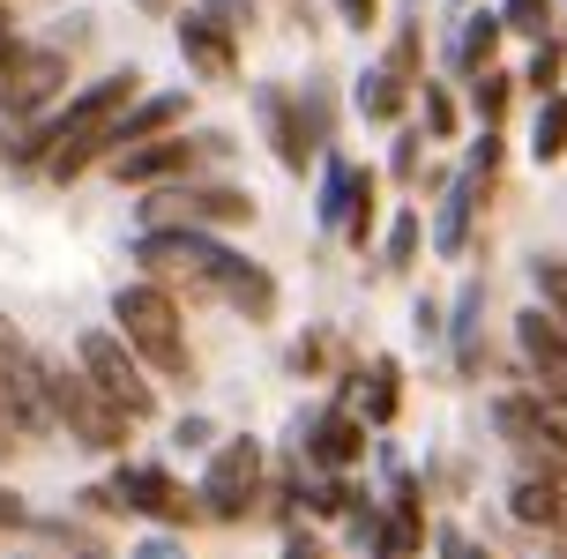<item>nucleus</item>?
Instances as JSON below:
<instances>
[{"label":"nucleus","instance_id":"f257e3e1","mask_svg":"<svg viewBox=\"0 0 567 559\" xmlns=\"http://www.w3.org/2000/svg\"><path fill=\"white\" fill-rule=\"evenodd\" d=\"M142 97V75L135 68H113V75H97V83L83 90V97H68V112H60L53 127H38V149H30V165L45 172V179H83V172H97L105 157H113V135L120 120H127V105Z\"/></svg>","mask_w":567,"mask_h":559},{"label":"nucleus","instance_id":"f03ea898","mask_svg":"<svg viewBox=\"0 0 567 559\" xmlns=\"http://www.w3.org/2000/svg\"><path fill=\"white\" fill-rule=\"evenodd\" d=\"M113 329L120 343L142 359V373L150 381H187L195 373V359H187V343H179V307H172L165 283H120L113 291Z\"/></svg>","mask_w":567,"mask_h":559},{"label":"nucleus","instance_id":"7ed1b4c3","mask_svg":"<svg viewBox=\"0 0 567 559\" xmlns=\"http://www.w3.org/2000/svg\"><path fill=\"white\" fill-rule=\"evenodd\" d=\"M135 261L150 277H172V283H209V291H225L239 277V261L247 253L225 247L217 231H195V224H150L135 239Z\"/></svg>","mask_w":567,"mask_h":559},{"label":"nucleus","instance_id":"20e7f679","mask_svg":"<svg viewBox=\"0 0 567 559\" xmlns=\"http://www.w3.org/2000/svg\"><path fill=\"white\" fill-rule=\"evenodd\" d=\"M493 433L508 441V455H515V470H523V477L567 485V433L545 418V395H538V389L493 395Z\"/></svg>","mask_w":567,"mask_h":559},{"label":"nucleus","instance_id":"39448f33","mask_svg":"<svg viewBox=\"0 0 567 559\" xmlns=\"http://www.w3.org/2000/svg\"><path fill=\"white\" fill-rule=\"evenodd\" d=\"M75 365L90 373V389L113 403L127 425H150L157 418V381L142 373V359L120 343V329H83L75 335Z\"/></svg>","mask_w":567,"mask_h":559},{"label":"nucleus","instance_id":"423d86ee","mask_svg":"<svg viewBox=\"0 0 567 559\" xmlns=\"http://www.w3.org/2000/svg\"><path fill=\"white\" fill-rule=\"evenodd\" d=\"M150 224H195V231L255 224V195L231 179H165V187H142V231Z\"/></svg>","mask_w":567,"mask_h":559},{"label":"nucleus","instance_id":"0eeeda50","mask_svg":"<svg viewBox=\"0 0 567 559\" xmlns=\"http://www.w3.org/2000/svg\"><path fill=\"white\" fill-rule=\"evenodd\" d=\"M261 463H269V447L261 441H217L209 455V470H202V522H247L261 500Z\"/></svg>","mask_w":567,"mask_h":559},{"label":"nucleus","instance_id":"6e6552de","mask_svg":"<svg viewBox=\"0 0 567 559\" xmlns=\"http://www.w3.org/2000/svg\"><path fill=\"white\" fill-rule=\"evenodd\" d=\"M45 389H53V425H68L90 455H120V447H127V433H135V425H127L105 395L90 389L83 365H53V381H45Z\"/></svg>","mask_w":567,"mask_h":559},{"label":"nucleus","instance_id":"1a4fd4ad","mask_svg":"<svg viewBox=\"0 0 567 559\" xmlns=\"http://www.w3.org/2000/svg\"><path fill=\"white\" fill-rule=\"evenodd\" d=\"M53 97H68V45H16L0 60V120L30 127Z\"/></svg>","mask_w":567,"mask_h":559},{"label":"nucleus","instance_id":"9d476101","mask_svg":"<svg viewBox=\"0 0 567 559\" xmlns=\"http://www.w3.org/2000/svg\"><path fill=\"white\" fill-rule=\"evenodd\" d=\"M113 493H120L127 515H150V522H165V530H195L202 522V500L165 470V463H120Z\"/></svg>","mask_w":567,"mask_h":559},{"label":"nucleus","instance_id":"9b49d317","mask_svg":"<svg viewBox=\"0 0 567 559\" xmlns=\"http://www.w3.org/2000/svg\"><path fill=\"white\" fill-rule=\"evenodd\" d=\"M105 172H113L120 187H165V179H195L202 172V142L187 135H157V142H135V149H120V157H105Z\"/></svg>","mask_w":567,"mask_h":559},{"label":"nucleus","instance_id":"f8f14e48","mask_svg":"<svg viewBox=\"0 0 567 559\" xmlns=\"http://www.w3.org/2000/svg\"><path fill=\"white\" fill-rule=\"evenodd\" d=\"M255 120H261V135H269V149H277V165L291 172V179H307L313 135H307V112H299V97H291L284 83H261V90H255Z\"/></svg>","mask_w":567,"mask_h":559},{"label":"nucleus","instance_id":"ddd939ff","mask_svg":"<svg viewBox=\"0 0 567 559\" xmlns=\"http://www.w3.org/2000/svg\"><path fill=\"white\" fill-rule=\"evenodd\" d=\"M515 351L530 359V373H538L553 395H567V321L545 307H523L515 313Z\"/></svg>","mask_w":567,"mask_h":559},{"label":"nucleus","instance_id":"4468645a","mask_svg":"<svg viewBox=\"0 0 567 559\" xmlns=\"http://www.w3.org/2000/svg\"><path fill=\"white\" fill-rule=\"evenodd\" d=\"M299 441H307V455H313V470H351L359 455H367V425L351 418L343 403H329V411H313V425L299 418Z\"/></svg>","mask_w":567,"mask_h":559},{"label":"nucleus","instance_id":"2eb2a0df","mask_svg":"<svg viewBox=\"0 0 567 559\" xmlns=\"http://www.w3.org/2000/svg\"><path fill=\"white\" fill-rule=\"evenodd\" d=\"M179 53L202 83H231L239 75V45H231V23L217 15H179Z\"/></svg>","mask_w":567,"mask_h":559},{"label":"nucleus","instance_id":"dca6fc26","mask_svg":"<svg viewBox=\"0 0 567 559\" xmlns=\"http://www.w3.org/2000/svg\"><path fill=\"white\" fill-rule=\"evenodd\" d=\"M187 112H195L187 90H142L135 105H127V120H120V135H113V157H120V149H135V142L179 135V120H187Z\"/></svg>","mask_w":567,"mask_h":559},{"label":"nucleus","instance_id":"f3484780","mask_svg":"<svg viewBox=\"0 0 567 559\" xmlns=\"http://www.w3.org/2000/svg\"><path fill=\"white\" fill-rule=\"evenodd\" d=\"M343 395H359V425H396V411H403V365L396 359H367V373H351Z\"/></svg>","mask_w":567,"mask_h":559},{"label":"nucleus","instance_id":"a211bd4d","mask_svg":"<svg viewBox=\"0 0 567 559\" xmlns=\"http://www.w3.org/2000/svg\"><path fill=\"white\" fill-rule=\"evenodd\" d=\"M471 217H478V187L455 172V179H441V209H433V253H463L471 247Z\"/></svg>","mask_w":567,"mask_h":559},{"label":"nucleus","instance_id":"6ab92c4d","mask_svg":"<svg viewBox=\"0 0 567 559\" xmlns=\"http://www.w3.org/2000/svg\"><path fill=\"white\" fill-rule=\"evenodd\" d=\"M508 515L523 522V530L567 537V485H545V477H515V493H508Z\"/></svg>","mask_w":567,"mask_h":559},{"label":"nucleus","instance_id":"aec40b11","mask_svg":"<svg viewBox=\"0 0 567 559\" xmlns=\"http://www.w3.org/2000/svg\"><path fill=\"white\" fill-rule=\"evenodd\" d=\"M403 105H411V83H403L389 60H373L367 75H359V112H367L373 127H396L403 120Z\"/></svg>","mask_w":567,"mask_h":559},{"label":"nucleus","instance_id":"412c9836","mask_svg":"<svg viewBox=\"0 0 567 559\" xmlns=\"http://www.w3.org/2000/svg\"><path fill=\"white\" fill-rule=\"evenodd\" d=\"M478 313H485V283H471V291H463V299H455V373H463V381H478L485 373V351H478Z\"/></svg>","mask_w":567,"mask_h":559},{"label":"nucleus","instance_id":"4be33fe9","mask_svg":"<svg viewBox=\"0 0 567 559\" xmlns=\"http://www.w3.org/2000/svg\"><path fill=\"white\" fill-rule=\"evenodd\" d=\"M351 247L367 253V239L381 231V179L373 172H351V201H343V224H337Z\"/></svg>","mask_w":567,"mask_h":559},{"label":"nucleus","instance_id":"5701e85b","mask_svg":"<svg viewBox=\"0 0 567 559\" xmlns=\"http://www.w3.org/2000/svg\"><path fill=\"white\" fill-rule=\"evenodd\" d=\"M225 299L247 313V321H277V277H269L261 261H239V277L225 283Z\"/></svg>","mask_w":567,"mask_h":559},{"label":"nucleus","instance_id":"b1692460","mask_svg":"<svg viewBox=\"0 0 567 559\" xmlns=\"http://www.w3.org/2000/svg\"><path fill=\"white\" fill-rule=\"evenodd\" d=\"M493 53H501V15L485 8V15H471V23L455 30V68L478 75V68H493Z\"/></svg>","mask_w":567,"mask_h":559},{"label":"nucleus","instance_id":"393cba45","mask_svg":"<svg viewBox=\"0 0 567 559\" xmlns=\"http://www.w3.org/2000/svg\"><path fill=\"white\" fill-rule=\"evenodd\" d=\"M530 149H538V165L567 157V90H545V112H538V135H530Z\"/></svg>","mask_w":567,"mask_h":559},{"label":"nucleus","instance_id":"a878e982","mask_svg":"<svg viewBox=\"0 0 567 559\" xmlns=\"http://www.w3.org/2000/svg\"><path fill=\"white\" fill-rule=\"evenodd\" d=\"M508 97H515V83L501 75V68H478V75H471V112H478L485 127H501V120H508Z\"/></svg>","mask_w":567,"mask_h":559},{"label":"nucleus","instance_id":"bb28decb","mask_svg":"<svg viewBox=\"0 0 567 559\" xmlns=\"http://www.w3.org/2000/svg\"><path fill=\"white\" fill-rule=\"evenodd\" d=\"M343 201H351V165H343V157H329V165H321V195H313L321 231H337V224H343Z\"/></svg>","mask_w":567,"mask_h":559},{"label":"nucleus","instance_id":"cd10ccee","mask_svg":"<svg viewBox=\"0 0 567 559\" xmlns=\"http://www.w3.org/2000/svg\"><path fill=\"white\" fill-rule=\"evenodd\" d=\"M419 224H425L419 209H396V217H389V239H381V253H389V269H396V277L419 261Z\"/></svg>","mask_w":567,"mask_h":559},{"label":"nucleus","instance_id":"c85d7f7f","mask_svg":"<svg viewBox=\"0 0 567 559\" xmlns=\"http://www.w3.org/2000/svg\"><path fill=\"white\" fill-rule=\"evenodd\" d=\"M530 277H538V307L567 321V253H538V261H530Z\"/></svg>","mask_w":567,"mask_h":559},{"label":"nucleus","instance_id":"c756f323","mask_svg":"<svg viewBox=\"0 0 567 559\" xmlns=\"http://www.w3.org/2000/svg\"><path fill=\"white\" fill-rule=\"evenodd\" d=\"M501 157H508V149H501V135H493V127H485V135L471 142V157H463V179H471L478 195H493V179H501Z\"/></svg>","mask_w":567,"mask_h":559},{"label":"nucleus","instance_id":"7c9ffc66","mask_svg":"<svg viewBox=\"0 0 567 559\" xmlns=\"http://www.w3.org/2000/svg\"><path fill=\"white\" fill-rule=\"evenodd\" d=\"M501 30H515V38H553V0H508L501 8Z\"/></svg>","mask_w":567,"mask_h":559},{"label":"nucleus","instance_id":"2f4dec72","mask_svg":"<svg viewBox=\"0 0 567 559\" xmlns=\"http://www.w3.org/2000/svg\"><path fill=\"white\" fill-rule=\"evenodd\" d=\"M419 97H425V142H449L455 135V97L441 83H425Z\"/></svg>","mask_w":567,"mask_h":559},{"label":"nucleus","instance_id":"473e14b6","mask_svg":"<svg viewBox=\"0 0 567 559\" xmlns=\"http://www.w3.org/2000/svg\"><path fill=\"white\" fill-rule=\"evenodd\" d=\"M419 157H425V127H403L396 135V179H419Z\"/></svg>","mask_w":567,"mask_h":559},{"label":"nucleus","instance_id":"72a5a7b5","mask_svg":"<svg viewBox=\"0 0 567 559\" xmlns=\"http://www.w3.org/2000/svg\"><path fill=\"white\" fill-rule=\"evenodd\" d=\"M560 83V45H538V60H530V90H553Z\"/></svg>","mask_w":567,"mask_h":559},{"label":"nucleus","instance_id":"f704fd0d","mask_svg":"<svg viewBox=\"0 0 567 559\" xmlns=\"http://www.w3.org/2000/svg\"><path fill=\"white\" fill-rule=\"evenodd\" d=\"M209 441H217V425H209V418H179V425H172V447H209Z\"/></svg>","mask_w":567,"mask_h":559},{"label":"nucleus","instance_id":"c9c22d12","mask_svg":"<svg viewBox=\"0 0 567 559\" xmlns=\"http://www.w3.org/2000/svg\"><path fill=\"white\" fill-rule=\"evenodd\" d=\"M321 359H329V343H321V335L291 343V373H321Z\"/></svg>","mask_w":567,"mask_h":559},{"label":"nucleus","instance_id":"e433bc0d","mask_svg":"<svg viewBox=\"0 0 567 559\" xmlns=\"http://www.w3.org/2000/svg\"><path fill=\"white\" fill-rule=\"evenodd\" d=\"M313 507H321V515H351V493H343L337 477H321V485H313Z\"/></svg>","mask_w":567,"mask_h":559},{"label":"nucleus","instance_id":"4c0bfd02","mask_svg":"<svg viewBox=\"0 0 567 559\" xmlns=\"http://www.w3.org/2000/svg\"><path fill=\"white\" fill-rule=\"evenodd\" d=\"M337 15H343L351 30H359V38H367V30H373V15H381V0H337Z\"/></svg>","mask_w":567,"mask_h":559},{"label":"nucleus","instance_id":"58836bf2","mask_svg":"<svg viewBox=\"0 0 567 559\" xmlns=\"http://www.w3.org/2000/svg\"><path fill=\"white\" fill-rule=\"evenodd\" d=\"M284 559H329V545L307 537V530H291V537H284Z\"/></svg>","mask_w":567,"mask_h":559},{"label":"nucleus","instance_id":"ea45409f","mask_svg":"<svg viewBox=\"0 0 567 559\" xmlns=\"http://www.w3.org/2000/svg\"><path fill=\"white\" fill-rule=\"evenodd\" d=\"M16 522H23V500H16V493L0 485V530H16Z\"/></svg>","mask_w":567,"mask_h":559},{"label":"nucleus","instance_id":"a19ab883","mask_svg":"<svg viewBox=\"0 0 567 559\" xmlns=\"http://www.w3.org/2000/svg\"><path fill=\"white\" fill-rule=\"evenodd\" d=\"M419 335H425V343L441 335V307H433V299H419Z\"/></svg>","mask_w":567,"mask_h":559},{"label":"nucleus","instance_id":"79ce46f5","mask_svg":"<svg viewBox=\"0 0 567 559\" xmlns=\"http://www.w3.org/2000/svg\"><path fill=\"white\" fill-rule=\"evenodd\" d=\"M135 559H187V552H179V545H172V537H150V545H142Z\"/></svg>","mask_w":567,"mask_h":559},{"label":"nucleus","instance_id":"37998d69","mask_svg":"<svg viewBox=\"0 0 567 559\" xmlns=\"http://www.w3.org/2000/svg\"><path fill=\"white\" fill-rule=\"evenodd\" d=\"M16 53V23H8V0H0V60Z\"/></svg>","mask_w":567,"mask_h":559},{"label":"nucleus","instance_id":"c03bdc74","mask_svg":"<svg viewBox=\"0 0 567 559\" xmlns=\"http://www.w3.org/2000/svg\"><path fill=\"white\" fill-rule=\"evenodd\" d=\"M135 8H150V15H172V0H135Z\"/></svg>","mask_w":567,"mask_h":559},{"label":"nucleus","instance_id":"a18cd8bd","mask_svg":"<svg viewBox=\"0 0 567 559\" xmlns=\"http://www.w3.org/2000/svg\"><path fill=\"white\" fill-rule=\"evenodd\" d=\"M560 545H567V537H560Z\"/></svg>","mask_w":567,"mask_h":559}]
</instances>
